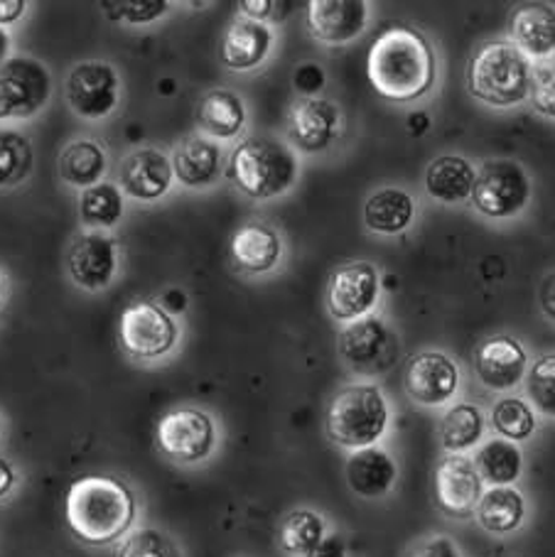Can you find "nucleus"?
Listing matches in <instances>:
<instances>
[{
	"label": "nucleus",
	"mask_w": 555,
	"mask_h": 557,
	"mask_svg": "<svg viewBox=\"0 0 555 557\" xmlns=\"http://www.w3.org/2000/svg\"><path fill=\"white\" fill-rule=\"evenodd\" d=\"M136 488L111 474H86L66 488L64 521L86 547H113L138 528Z\"/></svg>",
	"instance_id": "1"
},
{
	"label": "nucleus",
	"mask_w": 555,
	"mask_h": 557,
	"mask_svg": "<svg viewBox=\"0 0 555 557\" xmlns=\"http://www.w3.org/2000/svg\"><path fill=\"white\" fill-rule=\"evenodd\" d=\"M531 64L519 47L506 40H492L472 54L467 66V89L490 106H514L531 89Z\"/></svg>",
	"instance_id": "5"
},
{
	"label": "nucleus",
	"mask_w": 555,
	"mask_h": 557,
	"mask_svg": "<svg viewBox=\"0 0 555 557\" xmlns=\"http://www.w3.org/2000/svg\"><path fill=\"white\" fill-rule=\"evenodd\" d=\"M408 557H459V550L455 547V543L449 541L445 535H435L428 537L420 545L414 547V553Z\"/></svg>",
	"instance_id": "41"
},
{
	"label": "nucleus",
	"mask_w": 555,
	"mask_h": 557,
	"mask_svg": "<svg viewBox=\"0 0 555 557\" xmlns=\"http://www.w3.org/2000/svg\"><path fill=\"white\" fill-rule=\"evenodd\" d=\"M113 8V17L116 21H126L128 25H150L158 17L170 11L168 0H140V3H103Z\"/></svg>",
	"instance_id": "39"
},
{
	"label": "nucleus",
	"mask_w": 555,
	"mask_h": 557,
	"mask_svg": "<svg viewBox=\"0 0 555 557\" xmlns=\"http://www.w3.org/2000/svg\"><path fill=\"white\" fill-rule=\"evenodd\" d=\"M369 82L379 96L394 103L423 99L433 89L437 64L425 35L408 25H391L369 50Z\"/></svg>",
	"instance_id": "2"
},
{
	"label": "nucleus",
	"mask_w": 555,
	"mask_h": 557,
	"mask_svg": "<svg viewBox=\"0 0 555 557\" xmlns=\"http://www.w3.org/2000/svg\"><path fill=\"white\" fill-rule=\"evenodd\" d=\"M477 180V170L470 160L459 156H443L430 162L425 170V189L428 195L445 201V205H457L472 197V187Z\"/></svg>",
	"instance_id": "26"
},
{
	"label": "nucleus",
	"mask_w": 555,
	"mask_h": 557,
	"mask_svg": "<svg viewBox=\"0 0 555 557\" xmlns=\"http://www.w3.org/2000/svg\"><path fill=\"white\" fill-rule=\"evenodd\" d=\"M369 21L363 0H310L308 30L318 42L344 45L359 37Z\"/></svg>",
	"instance_id": "17"
},
{
	"label": "nucleus",
	"mask_w": 555,
	"mask_h": 557,
	"mask_svg": "<svg viewBox=\"0 0 555 557\" xmlns=\"http://www.w3.org/2000/svg\"><path fill=\"white\" fill-rule=\"evenodd\" d=\"M0 295H3V277H0Z\"/></svg>",
	"instance_id": "49"
},
{
	"label": "nucleus",
	"mask_w": 555,
	"mask_h": 557,
	"mask_svg": "<svg viewBox=\"0 0 555 557\" xmlns=\"http://www.w3.org/2000/svg\"><path fill=\"white\" fill-rule=\"evenodd\" d=\"M416 205L410 199L408 191L398 187H384L374 191L363 205V224L369 232L394 236L406 232L414 221Z\"/></svg>",
	"instance_id": "27"
},
{
	"label": "nucleus",
	"mask_w": 555,
	"mask_h": 557,
	"mask_svg": "<svg viewBox=\"0 0 555 557\" xmlns=\"http://www.w3.org/2000/svg\"><path fill=\"white\" fill-rule=\"evenodd\" d=\"M531 182L526 170L514 160H490L477 172L472 201L477 211L492 219L519 214L529 205Z\"/></svg>",
	"instance_id": "10"
},
{
	"label": "nucleus",
	"mask_w": 555,
	"mask_h": 557,
	"mask_svg": "<svg viewBox=\"0 0 555 557\" xmlns=\"http://www.w3.org/2000/svg\"><path fill=\"white\" fill-rule=\"evenodd\" d=\"M472 462L477 467V472H480L482 482L492 486H509L521 476L523 455L516 442L496 437L484 442V445L477 449Z\"/></svg>",
	"instance_id": "31"
},
{
	"label": "nucleus",
	"mask_w": 555,
	"mask_h": 557,
	"mask_svg": "<svg viewBox=\"0 0 555 557\" xmlns=\"http://www.w3.org/2000/svg\"><path fill=\"white\" fill-rule=\"evenodd\" d=\"M0 437H3V418H0Z\"/></svg>",
	"instance_id": "48"
},
{
	"label": "nucleus",
	"mask_w": 555,
	"mask_h": 557,
	"mask_svg": "<svg viewBox=\"0 0 555 557\" xmlns=\"http://www.w3.org/2000/svg\"><path fill=\"white\" fill-rule=\"evenodd\" d=\"M484 496V482L467 455H447L435 469V504L447 518L474 516Z\"/></svg>",
	"instance_id": "13"
},
{
	"label": "nucleus",
	"mask_w": 555,
	"mask_h": 557,
	"mask_svg": "<svg viewBox=\"0 0 555 557\" xmlns=\"http://www.w3.org/2000/svg\"><path fill=\"white\" fill-rule=\"evenodd\" d=\"M459 371L447 354L423 351L416 354L404 369V388L410 400L420 406H443L457 393Z\"/></svg>",
	"instance_id": "15"
},
{
	"label": "nucleus",
	"mask_w": 555,
	"mask_h": 557,
	"mask_svg": "<svg viewBox=\"0 0 555 557\" xmlns=\"http://www.w3.org/2000/svg\"><path fill=\"white\" fill-rule=\"evenodd\" d=\"M388 403L371 383H351L334 393L324 416V432L342 449L374 447L388 428Z\"/></svg>",
	"instance_id": "4"
},
{
	"label": "nucleus",
	"mask_w": 555,
	"mask_h": 557,
	"mask_svg": "<svg viewBox=\"0 0 555 557\" xmlns=\"http://www.w3.org/2000/svg\"><path fill=\"white\" fill-rule=\"evenodd\" d=\"M484 435V416L470 403H457L440 420V445L447 455H465L467 449L480 445Z\"/></svg>",
	"instance_id": "32"
},
{
	"label": "nucleus",
	"mask_w": 555,
	"mask_h": 557,
	"mask_svg": "<svg viewBox=\"0 0 555 557\" xmlns=\"http://www.w3.org/2000/svg\"><path fill=\"white\" fill-rule=\"evenodd\" d=\"M553 57H555V50H553Z\"/></svg>",
	"instance_id": "50"
},
{
	"label": "nucleus",
	"mask_w": 555,
	"mask_h": 557,
	"mask_svg": "<svg viewBox=\"0 0 555 557\" xmlns=\"http://www.w3.org/2000/svg\"><path fill=\"white\" fill-rule=\"evenodd\" d=\"M324 82H328V76H324L322 66L314 62L300 64L293 74V84H295V89L303 94V99H314V94L322 89Z\"/></svg>",
	"instance_id": "40"
},
{
	"label": "nucleus",
	"mask_w": 555,
	"mask_h": 557,
	"mask_svg": "<svg viewBox=\"0 0 555 557\" xmlns=\"http://www.w3.org/2000/svg\"><path fill=\"white\" fill-rule=\"evenodd\" d=\"M172 172L180 185L189 189H205L214 185L222 172V150L212 138H185L172 156Z\"/></svg>",
	"instance_id": "23"
},
{
	"label": "nucleus",
	"mask_w": 555,
	"mask_h": 557,
	"mask_svg": "<svg viewBox=\"0 0 555 557\" xmlns=\"http://www.w3.org/2000/svg\"><path fill=\"white\" fill-rule=\"evenodd\" d=\"M273 47V30L266 23L238 17L222 40V62L232 72H251L266 62Z\"/></svg>",
	"instance_id": "22"
},
{
	"label": "nucleus",
	"mask_w": 555,
	"mask_h": 557,
	"mask_svg": "<svg viewBox=\"0 0 555 557\" xmlns=\"http://www.w3.org/2000/svg\"><path fill=\"white\" fill-rule=\"evenodd\" d=\"M535 412L529 403L521 398H502L492 408V428L499 437L509 442H523L535 432Z\"/></svg>",
	"instance_id": "35"
},
{
	"label": "nucleus",
	"mask_w": 555,
	"mask_h": 557,
	"mask_svg": "<svg viewBox=\"0 0 555 557\" xmlns=\"http://www.w3.org/2000/svg\"><path fill=\"white\" fill-rule=\"evenodd\" d=\"M344 476L359 498H384L396 484L398 467L386 449L374 445L357 449L347 457Z\"/></svg>",
	"instance_id": "21"
},
{
	"label": "nucleus",
	"mask_w": 555,
	"mask_h": 557,
	"mask_svg": "<svg viewBox=\"0 0 555 557\" xmlns=\"http://www.w3.org/2000/svg\"><path fill=\"white\" fill-rule=\"evenodd\" d=\"M281 5L283 3H273V0H244V3H238V8L244 11V17L256 23L271 21V17H275V8Z\"/></svg>",
	"instance_id": "42"
},
{
	"label": "nucleus",
	"mask_w": 555,
	"mask_h": 557,
	"mask_svg": "<svg viewBox=\"0 0 555 557\" xmlns=\"http://www.w3.org/2000/svg\"><path fill=\"white\" fill-rule=\"evenodd\" d=\"M35 152L30 140L15 131H0V187H15L30 175Z\"/></svg>",
	"instance_id": "34"
},
{
	"label": "nucleus",
	"mask_w": 555,
	"mask_h": 557,
	"mask_svg": "<svg viewBox=\"0 0 555 557\" xmlns=\"http://www.w3.org/2000/svg\"><path fill=\"white\" fill-rule=\"evenodd\" d=\"M308 557H349V547L340 533H328V537Z\"/></svg>",
	"instance_id": "44"
},
{
	"label": "nucleus",
	"mask_w": 555,
	"mask_h": 557,
	"mask_svg": "<svg viewBox=\"0 0 555 557\" xmlns=\"http://www.w3.org/2000/svg\"><path fill=\"white\" fill-rule=\"evenodd\" d=\"M229 177L251 199H273L298 180L295 152L271 136H251L238 143L229 158Z\"/></svg>",
	"instance_id": "3"
},
{
	"label": "nucleus",
	"mask_w": 555,
	"mask_h": 557,
	"mask_svg": "<svg viewBox=\"0 0 555 557\" xmlns=\"http://www.w3.org/2000/svg\"><path fill=\"white\" fill-rule=\"evenodd\" d=\"M219 430L207 410L195 406H180L168 410L158 420L156 445L160 455L172 465L195 467L214 455Z\"/></svg>",
	"instance_id": "6"
},
{
	"label": "nucleus",
	"mask_w": 555,
	"mask_h": 557,
	"mask_svg": "<svg viewBox=\"0 0 555 557\" xmlns=\"http://www.w3.org/2000/svg\"><path fill=\"white\" fill-rule=\"evenodd\" d=\"M116 557H182V550L168 531L143 525L116 545Z\"/></svg>",
	"instance_id": "36"
},
{
	"label": "nucleus",
	"mask_w": 555,
	"mask_h": 557,
	"mask_svg": "<svg viewBox=\"0 0 555 557\" xmlns=\"http://www.w3.org/2000/svg\"><path fill=\"white\" fill-rule=\"evenodd\" d=\"M229 253L232 261L248 275H263L271 273L283 256V242L273 226L261 224V221H251L236 228L229 244Z\"/></svg>",
	"instance_id": "20"
},
{
	"label": "nucleus",
	"mask_w": 555,
	"mask_h": 557,
	"mask_svg": "<svg viewBox=\"0 0 555 557\" xmlns=\"http://www.w3.org/2000/svg\"><path fill=\"white\" fill-rule=\"evenodd\" d=\"M64 99L79 119L101 121L111 116L121 99L116 66L101 60L74 64L64 82Z\"/></svg>",
	"instance_id": "9"
},
{
	"label": "nucleus",
	"mask_w": 555,
	"mask_h": 557,
	"mask_svg": "<svg viewBox=\"0 0 555 557\" xmlns=\"http://www.w3.org/2000/svg\"><path fill=\"white\" fill-rule=\"evenodd\" d=\"M342 131V113L328 99H300L288 113V138L298 150L314 156L328 150Z\"/></svg>",
	"instance_id": "16"
},
{
	"label": "nucleus",
	"mask_w": 555,
	"mask_h": 557,
	"mask_svg": "<svg viewBox=\"0 0 555 557\" xmlns=\"http://www.w3.org/2000/svg\"><path fill=\"white\" fill-rule=\"evenodd\" d=\"M21 484V472H17L11 459L0 457V504L8 502Z\"/></svg>",
	"instance_id": "43"
},
{
	"label": "nucleus",
	"mask_w": 555,
	"mask_h": 557,
	"mask_svg": "<svg viewBox=\"0 0 555 557\" xmlns=\"http://www.w3.org/2000/svg\"><path fill=\"white\" fill-rule=\"evenodd\" d=\"M328 533L324 516L312 511V508H293L278 525V547L288 557H308L328 537Z\"/></svg>",
	"instance_id": "28"
},
{
	"label": "nucleus",
	"mask_w": 555,
	"mask_h": 557,
	"mask_svg": "<svg viewBox=\"0 0 555 557\" xmlns=\"http://www.w3.org/2000/svg\"><path fill=\"white\" fill-rule=\"evenodd\" d=\"M474 516L486 533L509 535L523 523L526 502L511 486H492L484 492Z\"/></svg>",
	"instance_id": "30"
},
{
	"label": "nucleus",
	"mask_w": 555,
	"mask_h": 557,
	"mask_svg": "<svg viewBox=\"0 0 555 557\" xmlns=\"http://www.w3.org/2000/svg\"><path fill=\"white\" fill-rule=\"evenodd\" d=\"M107 175V152L97 140H72L60 156V177L70 187L89 189Z\"/></svg>",
	"instance_id": "29"
},
{
	"label": "nucleus",
	"mask_w": 555,
	"mask_h": 557,
	"mask_svg": "<svg viewBox=\"0 0 555 557\" xmlns=\"http://www.w3.org/2000/svg\"><path fill=\"white\" fill-rule=\"evenodd\" d=\"M172 160L158 148H140L121 162V187L136 201H158L172 189Z\"/></svg>",
	"instance_id": "19"
},
{
	"label": "nucleus",
	"mask_w": 555,
	"mask_h": 557,
	"mask_svg": "<svg viewBox=\"0 0 555 557\" xmlns=\"http://www.w3.org/2000/svg\"><path fill=\"white\" fill-rule=\"evenodd\" d=\"M539 302H541L543 314L551 317V320L555 322V273H551L543 281L541 293H539Z\"/></svg>",
	"instance_id": "46"
},
{
	"label": "nucleus",
	"mask_w": 555,
	"mask_h": 557,
	"mask_svg": "<svg viewBox=\"0 0 555 557\" xmlns=\"http://www.w3.org/2000/svg\"><path fill=\"white\" fill-rule=\"evenodd\" d=\"M337 349L347 369L361 376H374L394 367L396 342L381 317L367 314L340 332Z\"/></svg>",
	"instance_id": "11"
},
{
	"label": "nucleus",
	"mask_w": 555,
	"mask_h": 557,
	"mask_svg": "<svg viewBox=\"0 0 555 557\" xmlns=\"http://www.w3.org/2000/svg\"><path fill=\"white\" fill-rule=\"evenodd\" d=\"M531 103L541 116L555 119V64H541L531 74Z\"/></svg>",
	"instance_id": "38"
},
{
	"label": "nucleus",
	"mask_w": 555,
	"mask_h": 557,
	"mask_svg": "<svg viewBox=\"0 0 555 557\" xmlns=\"http://www.w3.org/2000/svg\"><path fill=\"white\" fill-rule=\"evenodd\" d=\"M379 300V273L367 261H351L334 268L328 283V310L337 322H357Z\"/></svg>",
	"instance_id": "12"
},
{
	"label": "nucleus",
	"mask_w": 555,
	"mask_h": 557,
	"mask_svg": "<svg viewBox=\"0 0 555 557\" xmlns=\"http://www.w3.org/2000/svg\"><path fill=\"white\" fill-rule=\"evenodd\" d=\"M8 52H11V35H8L3 27H0V66H3L11 57H8Z\"/></svg>",
	"instance_id": "47"
},
{
	"label": "nucleus",
	"mask_w": 555,
	"mask_h": 557,
	"mask_svg": "<svg viewBox=\"0 0 555 557\" xmlns=\"http://www.w3.org/2000/svg\"><path fill=\"white\" fill-rule=\"evenodd\" d=\"M526 349L514 337H492L474 351V373L490 391H511L526 376Z\"/></svg>",
	"instance_id": "18"
},
{
	"label": "nucleus",
	"mask_w": 555,
	"mask_h": 557,
	"mask_svg": "<svg viewBox=\"0 0 555 557\" xmlns=\"http://www.w3.org/2000/svg\"><path fill=\"white\" fill-rule=\"evenodd\" d=\"M180 326L165 307L152 300L131 302L121 312L119 344L136 361L165 359L177 347Z\"/></svg>",
	"instance_id": "7"
},
{
	"label": "nucleus",
	"mask_w": 555,
	"mask_h": 557,
	"mask_svg": "<svg viewBox=\"0 0 555 557\" xmlns=\"http://www.w3.org/2000/svg\"><path fill=\"white\" fill-rule=\"evenodd\" d=\"M509 33L523 54L548 57L555 50V8L545 3L519 5L509 21Z\"/></svg>",
	"instance_id": "24"
},
{
	"label": "nucleus",
	"mask_w": 555,
	"mask_h": 557,
	"mask_svg": "<svg viewBox=\"0 0 555 557\" xmlns=\"http://www.w3.org/2000/svg\"><path fill=\"white\" fill-rule=\"evenodd\" d=\"M526 393L539 412L555 418V354H545L526 376Z\"/></svg>",
	"instance_id": "37"
},
{
	"label": "nucleus",
	"mask_w": 555,
	"mask_h": 557,
	"mask_svg": "<svg viewBox=\"0 0 555 557\" xmlns=\"http://www.w3.org/2000/svg\"><path fill=\"white\" fill-rule=\"evenodd\" d=\"M197 123L209 138L232 140L246 126V106L234 91L212 89L197 106Z\"/></svg>",
	"instance_id": "25"
},
{
	"label": "nucleus",
	"mask_w": 555,
	"mask_h": 557,
	"mask_svg": "<svg viewBox=\"0 0 555 557\" xmlns=\"http://www.w3.org/2000/svg\"><path fill=\"white\" fill-rule=\"evenodd\" d=\"M66 273L82 290H107L119 273L116 238L101 232L82 234L66 253Z\"/></svg>",
	"instance_id": "14"
},
{
	"label": "nucleus",
	"mask_w": 555,
	"mask_h": 557,
	"mask_svg": "<svg viewBox=\"0 0 555 557\" xmlns=\"http://www.w3.org/2000/svg\"><path fill=\"white\" fill-rule=\"evenodd\" d=\"M123 191L113 182H99L89 189L82 191L79 197V216L84 226H91L94 232L101 228H113L123 219Z\"/></svg>",
	"instance_id": "33"
},
{
	"label": "nucleus",
	"mask_w": 555,
	"mask_h": 557,
	"mask_svg": "<svg viewBox=\"0 0 555 557\" xmlns=\"http://www.w3.org/2000/svg\"><path fill=\"white\" fill-rule=\"evenodd\" d=\"M27 11L25 0H0V27L21 21Z\"/></svg>",
	"instance_id": "45"
},
{
	"label": "nucleus",
	"mask_w": 555,
	"mask_h": 557,
	"mask_svg": "<svg viewBox=\"0 0 555 557\" xmlns=\"http://www.w3.org/2000/svg\"><path fill=\"white\" fill-rule=\"evenodd\" d=\"M52 94V74L35 57H11L0 66V121H25L40 113Z\"/></svg>",
	"instance_id": "8"
}]
</instances>
